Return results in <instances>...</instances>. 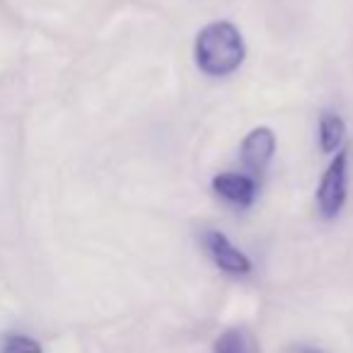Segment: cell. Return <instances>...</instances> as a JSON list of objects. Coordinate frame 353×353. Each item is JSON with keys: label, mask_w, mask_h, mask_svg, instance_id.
<instances>
[{"label": "cell", "mask_w": 353, "mask_h": 353, "mask_svg": "<svg viewBox=\"0 0 353 353\" xmlns=\"http://www.w3.org/2000/svg\"><path fill=\"white\" fill-rule=\"evenodd\" d=\"M203 247H206L208 256L216 261L218 269H223L225 274L232 276H247L252 271V261L245 252H240L223 232L208 230L203 235Z\"/></svg>", "instance_id": "obj_3"}, {"label": "cell", "mask_w": 353, "mask_h": 353, "mask_svg": "<svg viewBox=\"0 0 353 353\" xmlns=\"http://www.w3.org/2000/svg\"><path fill=\"white\" fill-rule=\"evenodd\" d=\"M343 136H346V123L339 114L327 112L319 119V148L324 152H334L339 150Z\"/></svg>", "instance_id": "obj_6"}, {"label": "cell", "mask_w": 353, "mask_h": 353, "mask_svg": "<svg viewBox=\"0 0 353 353\" xmlns=\"http://www.w3.org/2000/svg\"><path fill=\"white\" fill-rule=\"evenodd\" d=\"M295 353H324V351H317V348H298Z\"/></svg>", "instance_id": "obj_9"}, {"label": "cell", "mask_w": 353, "mask_h": 353, "mask_svg": "<svg viewBox=\"0 0 353 353\" xmlns=\"http://www.w3.org/2000/svg\"><path fill=\"white\" fill-rule=\"evenodd\" d=\"M348 157H351V148H341L332 162H329L327 172L322 174V182L317 189V206L324 218L339 216V211L346 203L348 192Z\"/></svg>", "instance_id": "obj_2"}, {"label": "cell", "mask_w": 353, "mask_h": 353, "mask_svg": "<svg viewBox=\"0 0 353 353\" xmlns=\"http://www.w3.org/2000/svg\"><path fill=\"white\" fill-rule=\"evenodd\" d=\"M196 65L211 78L235 73L245 61V41L232 22H211L203 27L194 44Z\"/></svg>", "instance_id": "obj_1"}, {"label": "cell", "mask_w": 353, "mask_h": 353, "mask_svg": "<svg viewBox=\"0 0 353 353\" xmlns=\"http://www.w3.org/2000/svg\"><path fill=\"white\" fill-rule=\"evenodd\" d=\"M213 192L223 196L225 201L235 203L240 208L252 206L256 196V184L252 176L247 174H232V172H223V174L213 176Z\"/></svg>", "instance_id": "obj_5"}, {"label": "cell", "mask_w": 353, "mask_h": 353, "mask_svg": "<svg viewBox=\"0 0 353 353\" xmlns=\"http://www.w3.org/2000/svg\"><path fill=\"white\" fill-rule=\"evenodd\" d=\"M242 165L247 167L254 174H261V172L269 167L271 157L276 152V136L269 126H256L252 128L250 133L242 141Z\"/></svg>", "instance_id": "obj_4"}, {"label": "cell", "mask_w": 353, "mask_h": 353, "mask_svg": "<svg viewBox=\"0 0 353 353\" xmlns=\"http://www.w3.org/2000/svg\"><path fill=\"white\" fill-rule=\"evenodd\" d=\"M216 353H252V343L242 329H225L216 339Z\"/></svg>", "instance_id": "obj_7"}, {"label": "cell", "mask_w": 353, "mask_h": 353, "mask_svg": "<svg viewBox=\"0 0 353 353\" xmlns=\"http://www.w3.org/2000/svg\"><path fill=\"white\" fill-rule=\"evenodd\" d=\"M0 353H44L41 343L27 334H8L0 343Z\"/></svg>", "instance_id": "obj_8"}]
</instances>
